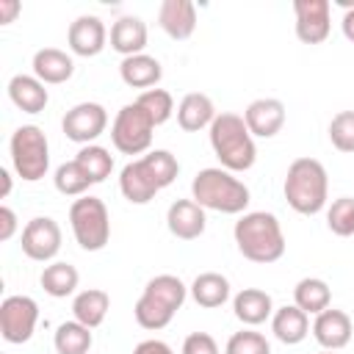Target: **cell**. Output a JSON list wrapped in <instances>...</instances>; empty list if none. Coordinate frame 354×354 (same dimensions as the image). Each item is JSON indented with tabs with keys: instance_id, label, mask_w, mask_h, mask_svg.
<instances>
[{
	"instance_id": "4316f807",
	"label": "cell",
	"mask_w": 354,
	"mask_h": 354,
	"mask_svg": "<svg viewBox=\"0 0 354 354\" xmlns=\"http://www.w3.org/2000/svg\"><path fill=\"white\" fill-rule=\"evenodd\" d=\"M108 310H111V296H108L105 290H100V288L80 290V293L75 296V301H72V315H75V321H80V324L88 326V329H97V326L105 321Z\"/></svg>"
},
{
	"instance_id": "e0dca14e",
	"label": "cell",
	"mask_w": 354,
	"mask_h": 354,
	"mask_svg": "<svg viewBox=\"0 0 354 354\" xmlns=\"http://www.w3.org/2000/svg\"><path fill=\"white\" fill-rule=\"evenodd\" d=\"M351 332H354V326H351L348 313L335 310V307H326V310L318 313L315 321H313V337H315L318 346L326 348V351H337V348L348 346Z\"/></svg>"
},
{
	"instance_id": "d6a6232c",
	"label": "cell",
	"mask_w": 354,
	"mask_h": 354,
	"mask_svg": "<svg viewBox=\"0 0 354 354\" xmlns=\"http://www.w3.org/2000/svg\"><path fill=\"white\" fill-rule=\"evenodd\" d=\"M136 102L149 113V119L155 122V127L163 124V122H169L171 113H174V97L166 88H147V91L138 94Z\"/></svg>"
},
{
	"instance_id": "7bdbcfd3",
	"label": "cell",
	"mask_w": 354,
	"mask_h": 354,
	"mask_svg": "<svg viewBox=\"0 0 354 354\" xmlns=\"http://www.w3.org/2000/svg\"><path fill=\"white\" fill-rule=\"evenodd\" d=\"M0 183H3V188H0V199H6V196L11 194V174H8V169H0Z\"/></svg>"
},
{
	"instance_id": "ab89813d",
	"label": "cell",
	"mask_w": 354,
	"mask_h": 354,
	"mask_svg": "<svg viewBox=\"0 0 354 354\" xmlns=\"http://www.w3.org/2000/svg\"><path fill=\"white\" fill-rule=\"evenodd\" d=\"M133 354H174V351H171V346H169V343H163V340L152 337V340H141V343L133 348Z\"/></svg>"
},
{
	"instance_id": "44dd1931",
	"label": "cell",
	"mask_w": 354,
	"mask_h": 354,
	"mask_svg": "<svg viewBox=\"0 0 354 354\" xmlns=\"http://www.w3.org/2000/svg\"><path fill=\"white\" fill-rule=\"evenodd\" d=\"M111 47L122 55V58H130V55H141L144 47H147V25L141 17H119L113 25H111Z\"/></svg>"
},
{
	"instance_id": "ee69618b",
	"label": "cell",
	"mask_w": 354,
	"mask_h": 354,
	"mask_svg": "<svg viewBox=\"0 0 354 354\" xmlns=\"http://www.w3.org/2000/svg\"><path fill=\"white\" fill-rule=\"evenodd\" d=\"M321 354H335V351H321Z\"/></svg>"
},
{
	"instance_id": "9a60e30c",
	"label": "cell",
	"mask_w": 354,
	"mask_h": 354,
	"mask_svg": "<svg viewBox=\"0 0 354 354\" xmlns=\"http://www.w3.org/2000/svg\"><path fill=\"white\" fill-rule=\"evenodd\" d=\"M243 122H246L252 136L274 138L282 130V124H285V105L279 100H274V97H260V100L246 105Z\"/></svg>"
},
{
	"instance_id": "7c38bea8",
	"label": "cell",
	"mask_w": 354,
	"mask_h": 354,
	"mask_svg": "<svg viewBox=\"0 0 354 354\" xmlns=\"http://www.w3.org/2000/svg\"><path fill=\"white\" fill-rule=\"evenodd\" d=\"M332 6L329 0H296L293 14H296V36L304 44H321L326 41L332 30Z\"/></svg>"
},
{
	"instance_id": "ffe728a7",
	"label": "cell",
	"mask_w": 354,
	"mask_h": 354,
	"mask_svg": "<svg viewBox=\"0 0 354 354\" xmlns=\"http://www.w3.org/2000/svg\"><path fill=\"white\" fill-rule=\"evenodd\" d=\"M218 113H216V105H213V100L207 97V94H202V91H191V94H185L183 100H180V105H177V124L185 130V133H199V130H210V124H213V119H216Z\"/></svg>"
},
{
	"instance_id": "d590c367",
	"label": "cell",
	"mask_w": 354,
	"mask_h": 354,
	"mask_svg": "<svg viewBox=\"0 0 354 354\" xmlns=\"http://www.w3.org/2000/svg\"><path fill=\"white\" fill-rule=\"evenodd\" d=\"M224 354H271V343H268L266 335H260V332L241 329V332H235V335L227 340Z\"/></svg>"
},
{
	"instance_id": "9c48e42d",
	"label": "cell",
	"mask_w": 354,
	"mask_h": 354,
	"mask_svg": "<svg viewBox=\"0 0 354 354\" xmlns=\"http://www.w3.org/2000/svg\"><path fill=\"white\" fill-rule=\"evenodd\" d=\"M39 324V304L30 296H6L0 304V335L6 343H28Z\"/></svg>"
},
{
	"instance_id": "ac0fdd59",
	"label": "cell",
	"mask_w": 354,
	"mask_h": 354,
	"mask_svg": "<svg viewBox=\"0 0 354 354\" xmlns=\"http://www.w3.org/2000/svg\"><path fill=\"white\" fill-rule=\"evenodd\" d=\"M158 25L174 41H185L196 30V6L191 0H163L158 8Z\"/></svg>"
},
{
	"instance_id": "60d3db41",
	"label": "cell",
	"mask_w": 354,
	"mask_h": 354,
	"mask_svg": "<svg viewBox=\"0 0 354 354\" xmlns=\"http://www.w3.org/2000/svg\"><path fill=\"white\" fill-rule=\"evenodd\" d=\"M19 3L17 0H0V22L3 25H8V22H14V17L19 14Z\"/></svg>"
},
{
	"instance_id": "484cf974",
	"label": "cell",
	"mask_w": 354,
	"mask_h": 354,
	"mask_svg": "<svg viewBox=\"0 0 354 354\" xmlns=\"http://www.w3.org/2000/svg\"><path fill=\"white\" fill-rule=\"evenodd\" d=\"M188 290H191V299L199 307L216 310L230 299V279L224 274H218V271H205L191 282Z\"/></svg>"
},
{
	"instance_id": "b9f144b4",
	"label": "cell",
	"mask_w": 354,
	"mask_h": 354,
	"mask_svg": "<svg viewBox=\"0 0 354 354\" xmlns=\"http://www.w3.org/2000/svg\"><path fill=\"white\" fill-rule=\"evenodd\" d=\"M343 6H346V11H343V19H340V28H343V36L348 41H354V6H348V3H343Z\"/></svg>"
},
{
	"instance_id": "d4e9b609",
	"label": "cell",
	"mask_w": 354,
	"mask_h": 354,
	"mask_svg": "<svg viewBox=\"0 0 354 354\" xmlns=\"http://www.w3.org/2000/svg\"><path fill=\"white\" fill-rule=\"evenodd\" d=\"M119 75L124 80V86L130 88H152L158 86V80L163 77V69H160V61L141 53V55H130V58H122L119 64Z\"/></svg>"
},
{
	"instance_id": "4fadbf2b",
	"label": "cell",
	"mask_w": 354,
	"mask_h": 354,
	"mask_svg": "<svg viewBox=\"0 0 354 354\" xmlns=\"http://www.w3.org/2000/svg\"><path fill=\"white\" fill-rule=\"evenodd\" d=\"M119 191L127 202L133 205H147L155 199V194L160 191V183L152 171V166L147 163V158H136L130 160L122 171H119Z\"/></svg>"
},
{
	"instance_id": "836d02e7",
	"label": "cell",
	"mask_w": 354,
	"mask_h": 354,
	"mask_svg": "<svg viewBox=\"0 0 354 354\" xmlns=\"http://www.w3.org/2000/svg\"><path fill=\"white\" fill-rule=\"evenodd\" d=\"M326 227L340 238L354 235V196H340L326 207Z\"/></svg>"
},
{
	"instance_id": "8992f818",
	"label": "cell",
	"mask_w": 354,
	"mask_h": 354,
	"mask_svg": "<svg viewBox=\"0 0 354 354\" xmlns=\"http://www.w3.org/2000/svg\"><path fill=\"white\" fill-rule=\"evenodd\" d=\"M11 149V166L25 183H36L47 174L50 169V144L41 127L36 124H22L11 133L8 141Z\"/></svg>"
},
{
	"instance_id": "cb8c5ba5",
	"label": "cell",
	"mask_w": 354,
	"mask_h": 354,
	"mask_svg": "<svg viewBox=\"0 0 354 354\" xmlns=\"http://www.w3.org/2000/svg\"><path fill=\"white\" fill-rule=\"evenodd\" d=\"M271 332H274V337H277L279 343L296 346V343H301V340L307 337V332H310V318H307V313L299 310L296 304H285V307L274 310V315H271Z\"/></svg>"
},
{
	"instance_id": "52a82bcc",
	"label": "cell",
	"mask_w": 354,
	"mask_h": 354,
	"mask_svg": "<svg viewBox=\"0 0 354 354\" xmlns=\"http://www.w3.org/2000/svg\"><path fill=\"white\" fill-rule=\"evenodd\" d=\"M69 224H72V235L80 243V249L86 252L105 249L111 238V216L100 196H91V194L77 196L69 207Z\"/></svg>"
},
{
	"instance_id": "83f0119b",
	"label": "cell",
	"mask_w": 354,
	"mask_h": 354,
	"mask_svg": "<svg viewBox=\"0 0 354 354\" xmlns=\"http://www.w3.org/2000/svg\"><path fill=\"white\" fill-rule=\"evenodd\" d=\"M39 282H41V288H44L47 296H53V299H66V296L75 293V288H77V282H80V274H77V268H75L72 263L55 260V263L44 266Z\"/></svg>"
},
{
	"instance_id": "74e56055",
	"label": "cell",
	"mask_w": 354,
	"mask_h": 354,
	"mask_svg": "<svg viewBox=\"0 0 354 354\" xmlns=\"http://www.w3.org/2000/svg\"><path fill=\"white\" fill-rule=\"evenodd\" d=\"M180 354H218V343L207 332H191L183 340V351Z\"/></svg>"
},
{
	"instance_id": "5bb4252c",
	"label": "cell",
	"mask_w": 354,
	"mask_h": 354,
	"mask_svg": "<svg viewBox=\"0 0 354 354\" xmlns=\"http://www.w3.org/2000/svg\"><path fill=\"white\" fill-rule=\"evenodd\" d=\"M105 41H108V30L102 25L100 17L94 14H80L69 30H66V44L75 55H83V58H91V55H100L105 50Z\"/></svg>"
},
{
	"instance_id": "603a6c76",
	"label": "cell",
	"mask_w": 354,
	"mask_h": 354,
	"mask_svg": "<svg viewBox=\"0 0 354 354\" xmlns=\"http://www.w3.org/2000/svg\"><path fill=\"white\" fill-rule=\"evenodd\" d=\"M232 313L241 324L246 326H260L274 315V301L266 290L260 288H243L232 296Z\"/></svg>"
},
{
	"instance_id": "1f68e13d",
	"label": "cell",
	"mask_w": 354,
	"mask_h": 354,
	"mask_svg": "<svg viewBox=\"0 0 354 354\" xmlns=\"http://www.w3.org/2000/svg\"><path fill=\"white\" fill-rule=\"evenodd\" d=\"M75 160L86 169V174L91 177V183L108 180L111 171H113V155H111L105 147H100V144H86V147H80V152H77Z\"/></svg>"
},
{
	"instance_id": "e575fe53",
	"label": "cell",
	"mask_w": 354,
	"mask_h": 354,
	"mask_svg": "<svg viewBox=\"0 0 354 354\" xmlns=\"http://www.w3.org/2000/svg\"><path fill=\"white\" fill-rule=\"evenodd\" d=\"M329 141L337 152H354V111H340L332 116Z\"/></svg>"
},
{
	"instance_id": "2e32d148",
	"label": "cell",
	"mask_w": 354,
	"mask_h": 354,
	"mask_svg": "<svg viewBox=\"0 0 354 354\" xmlns=\"http://www.w3.org/2000/svg\"><path fill=\"white\" fill-rule=\"evenodd\" d=\"M166 227L180 241H194L205 232L207 216L205 207H199L194 199H174L166 210Z\"/></svg>"
},
{
	"instance_id": "7a4b0ae2",
	"label": "cell",
	"mask_w": 354,
	"mask_h": 354,
	"mask_svg": "<svg viewBox=\"0 0 354 354\" xmlns=\"http://www.w3.org/2000/svg\"><path fill=\"white\" fill-rule=\"evenodd\" d=\"M282 194L296 213L301 216L321 213L329 199V177H326L324 163L315 158H296L288 166Z\"/></svg>"
},
{
	"instance_id": "8d00e7d4",
	"label": "cell",
	"mask_w": 354,
	"mask_h": 354,
	"mask_svg": "<svg viewBox=\"0 0 354 354\" xmlns=\"http://www.w3.org/2000/svg\"><path fill=\"white\" fill-rule=\"evenodd\" d=\"M144 158H147V163L152 166V171H155V177H158L160 188H166V185H171V183L177 180L180 163H177V158H174L169 149H149Z\"/></svg>"
},
{
	"instance_id": "4dcf8cb0",
	"label": "cell",
	"mask_w": 354,
	"mask_h": 354,
	"mask_svg": "<svg viewBox=\"0 0 354 354\" xmlns=\"http://www.w3.org/2000/svg\"><path fill=\"white\" fill-rule=\"evenodd\" d=\"M53 183H55V191L64 194V196H86L88 185H94L91 177L86 174V169H83L77 160H66V163H61V166L55 169Z\"/></svg>"
},
{
	"instance_id": "f546056e",
	"label": "cell",
	"mask_w": 354,
	"mask_h": 354,
	"mask_svg": "<svg viewBox=\"0 0 354 354\" xmlns=\"http://www.w3.org/2000/svg\"><path fill=\"white\" fill-rule=\"evenodd\" d=\"M94 337H91V329L83 326L80 321H64L58 324L55 335H53V346L58 354H88Z\"/></svg>"
},
{
	"instance_id": "30bf717a",
	"label": "cell",
	"mask_w": 354,
	"mask_h": 354,
	"mask_svg": "<svg viewBox=\"0 0 354 354\" xmlns=\"http://www.w3.org/2000/svg\"><path fill=\"white\" fill-rule=\"evenodd\" d=\"M64 136L75 144H91L97 141L108 127V111L100 102H77L72 105L61 119Z\"/></svg>"
},
{
	"instance_id": "5b68a950",
	"label": "cell",
	"mask_w": 354,
	"mask_h": 354,
	"mask_svg": "<svg viewBox=\"0 0 354 354\" xmlns=\"http://www.w3.org/2000/svg\"><path fill=\"white\" fill-rule=\"evenodd\" d=\"M185 296H188V288L183 285L180 277L174 274H158L147 282L141 299L136 301V321L138 326L149 329V332H158L163 326L171 324L174 313L185 304Z\"/></svg>"
},
{
	"instance_id": "7402d4cb",
	"label": "cell",
	"mask_w": 354,
	"mask_h": 354,
	"mask_svg": "<svg viewBox=\"0 0 354 354\" xmlns=\"http://www.w3.org/2000/svg\"><path fill=\"white\" fill-rule=\"evenodd\" d=\"M8 100L22 113H41L50 102V94L36 75H14L8 80Z\"/></svg>"
},
{
	"instance_id": "ba28073f",
	"label": "cell",
	"mask_w": 354,
	"mask_h": 354,
	"mask_svg": "<svg viewBox=\"0 0 354 354\" xmlns=\"http://www.w3.org/2000/svg\"><path fill=\"white\" fill-rule=\"evenodd\" d=\"M152 133H155V122L149 119V113L138 102L122 105V111L116 113V119L111 124V141L122 155H144V152H149Z\"/></svg>"
},
{
	"instance_id": "f1b7e54d",
	"label": "cell",
	"mask_w": 354,
	"mask_h": 354,
	"mask_svg": "<svg viewBox=\"0 0 354 354\" xmlns=\"http://www.w3.org/2000/svg\"><path fill=\"white\" fill-rule=\"evenodd\" d=\"M329 301H332V290H329V285H326L324 279H318V277H304V279H299L296 288H293V304H296L299 310H304L307 315L324 313V310L329 307Z\"/></svg>"
},
{
	"instance_id": "3957f363",
	"label": "cell",
	"mask_w": 354,
	"mask_h": 354,
	"mask_svg": "<svg viewBox=\"0 0 354 354\" xmlns=\"http://www.w3.org/2000/svg\"><path fill=\"white\" fill-rule=\"evenodd\" d=\"M210 147L213 155L218 158L221 169L227 171H246L254 166L257 160V147H254V136L249 133L243 116L238 113H218L210 124Z\"/></svg>"
},
{
	"instance_id": "6da1fadb",
	"label": "cell",
	"mask_w": 354,
	"mask_h": 354,
	"mask_svg": "<svg viewBox=\"0 0 354 354\" xmlns=\"http://www.w3.org/2000/svg\"><path fill=\"white\" fill-rule=\"evenodd\" d=\"M232 238L238 252L252 263L266 266V263H277L285 254L282 224L274 213H266V210L243 213L232 227Z\"/></svg>"
},
{
	"instance_id": "8fae6325",
	"label": "cell",
	"mask_w": 354,
	"mask_h": 354,
	"mask_svg": "<svg viewBox=\"0 0 354 354\" xmlns=\"http://www.w3.org/2000/svg\"><path fill=\"white\" fill-rule=\"evenodd\" d=\"M22 252L36 263H50L61 252V227L50 216H36L22 230Z\"/></svg>"
},
{
	"instance_id": "f35d334b",
	"label": "cell",
	"mask_w": 354,
	"mask_h": 354,
	"mask_svg": "<svg viewBox=\"0 0 354 354\" xmlns=\"http://www.w3.org/2000/svg\"><path fill=\"white\" fill-rule=\"evenodd\" d=\"M14 232H17V213L8 205H3L0 207V241H11Z\"/></svg>"
},
{
	"instance_id": "277c9868",
	"label": "cell",
	"mask_w": 354,
	"mask_h": 354,
	"mask_svg": "<svg viewBox=\"0 0 354 354\" xmlns=\"http://www.w3.org/2000/svg\"><path fill=\"white\" fill-rule=\"evenodd\" d=\"M191 199L205 210L235 216L249 207V188L232 171L221 166H210L196 171L191 183Z\"/></svg>"
},
{
	"instance_id": "d6986e66",
	"label": "cell",
	"mask_w": 354,
	"mask_h": 354,
	"mask_svg": "<svg viewBox=\"0 0 354 354\" xmlns=\"http://www.w3.org/2000/svg\"><path fill=\"white\" fill-rule=\"evenodd\" d=\"M33 75L47 86H58V83H66L72 75H75V61L72 55H66L64 50L58 47H41L33 53Z\"/></svg>"
}]
</instances>
